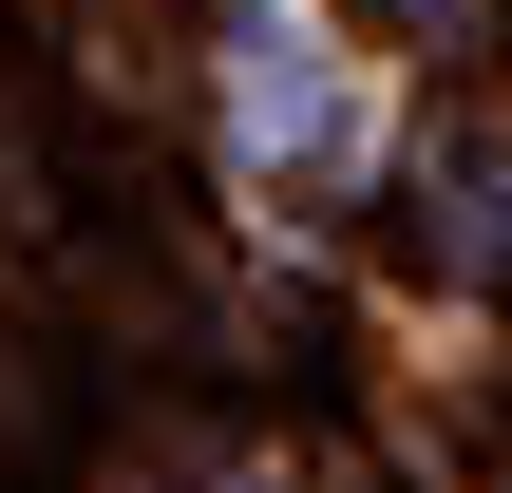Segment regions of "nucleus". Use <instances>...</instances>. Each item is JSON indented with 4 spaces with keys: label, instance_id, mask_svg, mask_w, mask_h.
Listing matches in <instances>:
<instances>
[{
    "label": "nucleus",
    "instance_id": "f257e3e1",
    "mask_svg": "<svg viewBox=\"0 0 512 493\" xmlns=\"http://www.w3.org/2000/svg\"><path fill=\"white\" fill-rule=\"evenodd\" d=\"M228 114H247V152H323V38L247 19L228 38Z\"/></svg>",
    "mask_w": 512,
    "mask_h": 493
},
{
    "label": "nucleus",
    "instance_id": "f03ea898",
    "mask_svg": "<svg viewBox=\"0 0 512 493\" xmlns=\"http://www.w3.org/2000/svg\"><path fill=\"white\" fill-rule=\"evenodd\" d=\"M399 19H437V38H475V0H399Z\"/></svg>",
    "mask_w": 512,
    "mask_h": 493
}]
</instances>
